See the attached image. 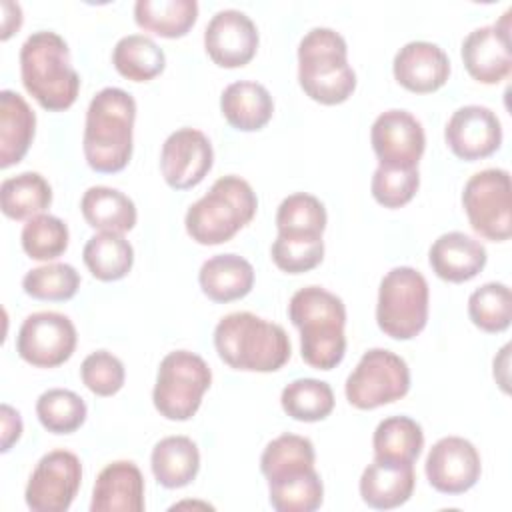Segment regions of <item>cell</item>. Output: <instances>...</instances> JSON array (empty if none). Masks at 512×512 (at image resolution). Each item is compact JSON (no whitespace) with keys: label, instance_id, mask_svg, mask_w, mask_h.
Here are the masks:
<instances>
[{"label":"cell","instance_id":"obj_3","mask_svg":"<svg viewBox=\"0 0 512 512\" xmlns=\"http://www.w3.org/2000/svg\"><path fill=\"white\" fill-rule=\"evenodd\" d=\"M20 76L26 92L50 112L68 110L80 90V76L70 64L66 40L52 30H38L20 48Z\"/></svg>","mask_w":512,"mask_h":512},{"label":"cell","instance_id":"obj_32","mask_svg":"<svg viewBox=\"0 0 512 512\" xmlns=\"http://www.w3.org/2000/svg\"><path fill=\"white\" fill-rule=\"evenodd\" d=\"M112 64L120 76L132 82H148L164 70L166 56L152 38L144 34H128L116 42Z\"/></svg>","mask_w":512,"mask_h":512},{"label":"cell","instance_id":"obj_15","mask_svg":"<svg viewBox=\"0 0 512 512\" xmlns=\"http://www.w3.org/2000/svg\"><path fill=\"white\" fill-rule=\"evenodd\" d=\"M424 472L434 490L442 494H464L480 478V454L470 440L446 436L430 448Z\"/></svg>","mask_w":512,"mask_h":512},{"label":"cell","instance_id":"obj_37","mask_svg":"<svg viewBox=\"0 0 512 512\" xmlns=\"http://www.w3.org/2000/svg\"><path fill=\"white\" fill-rule=\"evenodd\" d=\"M86 402L72 390L50 388L36 400L40 424L52 434H72L86 420Z\"/></svg>","mask_w":512,"mask_h":512},{"label":"cell","instance_id":"obj_44","mask_svg":"<svg viewBox=\"0 0 512 512\" xmlns=\"http://www.w3.org/2000/svg\"><path fill=\"white\" fill-rule=\"evenodd\" d=\"M0 410H2V452H8L22 434V418L18 410H14L8 404H2Z\"/></svg>","mask_w":512,"mask_h":512},{"label":"cell","instance_id":"obj_38","mask_svg":"<svg viewBox=\"0 0 512 512\" xmlns=\"http://www.w3.org/2000/svg\"><path fill=\"white\" fill-rule=\"evenodd\" d=\"M468 316L484 332H504L512 320V294L502 282H488L468 298Z\"/></svg>","mask_w":512,"mask_h":512},{"label":"cell","instance_id":"obj_29","mask_svg":"<svg viewBox=\"0 0 512 512\" xmlns=\"http://www.w3.org/2000/svg\"><path fill=\"white\" fill-rule=\"evenodd\" d=\"M372 446L374 458L414 464L424 448V432L410 416H388L376 426Z\"/></svg>","mask_w":512,"mask_h":512},{"label":"cell","instance_id":"obj_5","mask_svg":"<svg viewBox=\"0 0 512 512\" xmlns=\"http://www.w3.org/2000/svg\"><path fill=\"white\" fill-rule=\"evenodd\" d=\"M298 82L312 100L334 106L346 102L356 88L348 64L346 40L332 28H312L298 46Z\"/></svg>","mask_w":512,"mask_h":512},{"label":"cell","instance_id":"obj_41","mask_svg":"<svg viewBox=\"0 0 512 512\" xmlns=\"http://www.w3.org/2000/svg\"><path fill=\"white\" fill-rule=\"evenodd\" d=\"M420 186L418 168H400L378 164L374 170L370 190L378 204L384 208H400L408 204Z\"/></svg>","mask_w":512,"mask_h":512},{"label":"cell","instance_id":"obj_25","mask_svg":"<svg viewBox=\"0 0 512 512\" xmlns=\"http://www.w3.org/2000/svg\"><path fill=\"white\" fill-rule=\"evenodd\" d=\"M198 282L212 302L224 304L240 300L252 290L254 268L238 254H216L202 264Z\"/></svg>","mask_w":512,"mask_h":512},{"label":"cell","instance_id":"obj_10","mask_svg":"<svg viewBox=\"0 0 512 512\" xmlns=\"http://www.w3.org/2000/svg\"><path fill=\"white\" fill-rule=\"evenodd\" d=\"M462 206L476 234L492 242L508 240L512 234L508 170L486 168L470 176L462 190Z\"/></svg>","mask_w":512,"mask_h":512},{"label":"cell","instance_id":"obj_42","mask_svg":"<svg viewBox=\"0 0 512 512\" xmlns=\"http://www.w3.org/2000/svg\"><path fill=\"white\" fill-rule=\"evenodd\" d=\"M274 264L288 274H302L316 268L324 258L322 236L302 238V236H282L278 234L272 244Z\"/></svg>","mask_w":512,"mask_h":512},{"label":"cell","instance_id":"obj_20","mask_svg":"<svg viewBox=\"0 0 512 512\" xmlns=\"http://www.w3.org/2000/svg\"><path fill=\"white\" fill-rule=\"evenodd\" d=\"M92 512H142L144 476L130 460L110 462L100 470L92 490Z\"/></svg>","mask_w":512,"mask_h":512},{"label":"cell","instance_id":"obj_11","mask_svg":"<svg viewBox=\"0 0 512 512\" xmlns=\"http://www.w3.org/2000/svg\"><path fill=\"white\" fill-rule=\"evenodd\" d=\"M82 482V464L74 452L44 454L30 474L24 500L34 512H66Z\"/></svg>","mask_w":512,"mask_h":512},{"label":"cell","instance_id":"obj_26","mask_svg":"<svg viewBox=\"0 0 512 512\" xmlns=\"http://www.w3.org/2000/svg\"><path fill=\"white\" fill-rule=\"evenodd\" d=\"M150 466L164 488L188 486L200 470L198 446L188 436H166L152 448Z\"/></svg>","mask_w":512,"mask_h":512},{"label":"cell","instance_id":"obj_28","mask_svg":"<svg viewBox=\"0 0 512 512\" xmlns=\"http://www.w3.org/2000/svg\"><path fill=\"white\" fill-rule=\"evenodd\" d=\"M196 18V0H138L134 4L136 24L162 38H182Z\"/></svg>","mask_w":512,"mask_h":512},{"label":"cell","instance_id":"obj_12","mask_svg":"<svg viewBox=\"0 0 512 512\" xmlns=\"http://www.w3.org/2000/svg\"><path fill=\"white\" fill-rule=\"evenodd\" d=\"M76 348V328L60 312H34L18 330L16 350L20 358L36 368L64 364Z\"/></svg>","mask_w":512,"mask_h":512},{"label":"cell","instance_id":"obj_9","mask_svg":"<svg viewBox=\"0 0 512 512\" xmlns=\"http://www.w3.org/2000/svg\"><path fill=\"white\" fill-rule=\"evenodd\" d=\"M410 390V370L404 358L386 350L372 348L362 354L356 368L346 378V398L358 410L400 400Z\"/></svg>","mask_w":512,"mask_h":512},{"label":"cell","instance_id":"obj_18","mask_svg":"<svg viewBox=\"0 0 512 512\" xmlns=\"http://www.w3.org/2000/svg\"><path fill=\"white\" fill-rule=\"evenodd\" d=\"M444 138L454 156L474 162L494 154L502 144V126L498 116L478 104L458 108L446 128Z\"/></svg>","mask_w":512,"mask_h":512},{"label":"cell","instance_id":"obj_36","mask_svg":"<svg viewBox=\"0 0 512 512\" xmlns=\"http://www.w3.org/2000/svg\"><path fill=\"white\" fill-rule=\"evenodd\" d=\"M276 228L282 236H322L326 228L324 204L306 192L286 196L276 212Z\"/></svg>","mask_w":512,"mask_h":512},{"label":"cell","instance_id":"obj_17","mask_svg":"<svg viewBox=\"0 0 512 512\" xmlns=\"http://www.w3.org/2000/svg\"><path fill=\"white\" fill-rule=\"evenodd\" d=\"M204 48L214 64L240 68L248 64L258 50L256 24L240 10H220L210 18L204 30Z\"/></svg>","mask_w":512,"mask_h":512},{"label":"cell","instance_id":"obj_14","mask_svg":"<svg viewBox=\"0 0 512 512\" xmlns=\"http://www.w3.org/2000/svg\"><path fill=\"white\" fill-rule=\"evenodd\" d=\"M214 162V150L208 136L196 128L172 132L160 152V170L166 184L174 190L194 188L204 180Z\"/></svg>","mask_w":512,"mask_h":512},{"label":"cell","instance_id":"obj_43","mask_svg":"<svg viewBox=\"0 0 512 512\" xmlns=\"http://www.w3.org/2000/svg\"><path fill=\"white\" fill-rule=\"evenodd\" d=\"M80 378L84 386L96 396H112L124 386V364L120 358L106 350L88 354L80 366Z\"/></svg>","mask_w":512,"mask_h":512},{"label":"cell","instance_id":"obj_13","mask_svg":"<svg viewBox=\"0 0 512 512\" xmlns=\"http://www.w3.org/2000/svg\"><path fill=\"white\" fill-rule=\"evenodd\" d=\"M370 142L380 164L400 168H418V160L426 148L420 120L410 112L396 108L382 112L374 120Z\"/></svg>","mask_w":512,"mask_h":512},{"label":"cell","instance_id":"obj_31","mask_svg":"<svg viewBox=\"0 0 512 512\" xmlns=\"http://www.w3.org/2000/svg\"><path fill=\"white\" fill-rule=\"evenodd\" d=\"M82 258L94 278L114 282L130 272L134 264V248L122 234L100 232L84 244Z\"/></svg>","mask_w":512,"mask_h":512},{"label":"cell","instance_id":"obj_27","mask_svg":"<svg viewBox=\"0 0 512 512\" xmlns=\"http://www.w3.org/2000/svg\"><path fill=\"white\" fill-rule=\"evenodd\" d=\"M84 220L100 232L124 234L136 224V206L120 190L110 186H92L80 200Z\"/></svg>","mask_w":512,"mask_h":512},{"label":"cell","instance_id":"obj_39","mask_svg":"<svg viewBox=\"0 0 512 512\" xmlns=\"http://www.w3.org/2000/svg\"><path fill=\"white\" fill-rule=\"evenodd\" d=\"M68 226L52 214H38L28 218L22 228V248L32 260H54L68 248Z\"/></svg>","mask_w":512,"mask_h":512},{"label":"cell","instance_id":"obj_33","mask_svg":"<svg viewBox=\"0 0 512 512\" xmlns=\"http://www.w3.org/2000/svg\"><path fill=\"white\" fill-rule=\"evenodd\" d=\"M268 498L278 512H314L322 506L324 486L314 468L268 480Z\"/></svg>","mask_w":512,"mask_h":512},{"label":"cell","instance_id":"obj_40","mask_svg":"<svg viewBox=\"0 0 512 512\" xmlns=\"http://www.w3.org/2000/svg\"><path fill=\"white\" fill-rule=\"evenodd\" d=\"M80 286V274L74 266L64 262H54L46 266L32 268L22 278V288L28 296L36 300L64 302L70 300Z\"/></svg>","mask_w":512,"mask_h":512},{"label":"cell","instance_id":"obj_6","mask_svg":"<svg viewBox=\"0 0 512 512\" xmlns=\"http://www.w3.org/2000/svg\"><path fill=\"white\" fill-rule=\"evenodd\" d=\"M256 208L258 198L244 178L234 174L222 176L188 208L184 218L186 232L204 246L228 242L254 218Z\"/></svg>","mask_w":512,"mask_h":512},{"label":"cell","instance_id":"obj_2","mask_svg":"<svg viewBox=\"0 0 512 512\" xmlns=\"http://www.w3.org/2000/svg\"><path fill=\"white\" fill-rule=\"evenodd\" d=\"M288 318L300 330L302 360L316 370L336 368L346 352V306L320 286H306L294 292L288 304Z\"/></svg>","mask_w":512,"mask_h":512},{"label":"cell","instance_id":"obj_24","mask_svg":"<svg viewBox=\"0 0 512 512\" xmlns=\"http://www.w3.org/2000/svg\"><path fill=\"white\" fill-rule=\"evenodd\" d=\"M222 116L242 132L264 128L274 112V100L266 86L252 80H238L224 88L220 96Z\"/></svg>","mask_w":512,"mask_h":512},{"label":"cell","instance_id":"obj_1","mask_svg":"<svg viewBox=\"0 0 512 512\" xmlns=\"http://www.w3.org/2000/svg\"><path fill=\"white\" fill-rule=\"evenodd\" d=\"M136 100L122 88H102L86 110L82 150L88 166L102 174L126 168L132 156Z\"/></svg>","mask_w":512,"mask_h":512},{"label":"cell","instance_id":"obj_7","mask_svg":"<svg viewBox=\"0 0 512 512\" xmlns=\"http://www.w3.org/2000/svg\"><path fill=\"white\" fill-rule=\"evenodd\" d=\"M428 298V282L416 268H392L378 288V328L394 340L418 336L428 322Z\"/></svg>","mask_w":512,"mask_h":512},{"label":"cell","instance_id":"obj_34","mask_svg":"<svg viewBox=\"0 0 512 512\" xmlns=\"http://www.w3.org/2000/svg\"><path fill=\"white\" fill-rule=\"evenodd\" d=\"M280 404L298 422H318L334 410V392L324 380L298 378L282 390Z\"/></svg>","mask_w":512,"mask_h":512},{"label":"cell","instance_id":"obj_23","mask_svg":"<svg viewBox=\"0 0 512 512\" xmlns=\"http://www.w3.org/2000/svg\"><path fill=\"white\" fill-rule=\"evenodd\" d=\"M36 116L28 102L12 90L0 92V168L18 164L34 140Z\"/></svg>","mask_w":512,"mask_h":512},{"label":"cell","instance_id":"obj_30","mask_svg":"<svg viewBox=\"0 0 512 512\" xmlns=\"http://www.w3.org/2000/svg\"><path fill=\"white\" fill-rule=\"evenodd\" d=\"M52 204V188L38 172H22L0 184V208L12 220L42 214Z\"/></svg>","mask_w":512,"mask_h":512},{"label":"cell","instance_id":"obj_35","mask_svg":"<svg viewBox=\"0 0 512 512\" xmlns=\"http://www.w3.org/2000/svg\"><path fill=\"white\" fill-rule=\"evenodd\" d=\"M314 444L298 434H282L268 442L260 456V470L266 480L314 468Z\"/></svg>","mask_w":512,"mask_h":512},{"label":"cell","instance_id":"obj_4","mask_svg":"<svg viewBox=\"0 0 512 512\" xmlns=\"http://www.w3.org/2000/svg\"><path fill=\"white\" fill-rule=\"evenodd\" d=\"M214 346L230 368L244 372H276L292 352L284 328L252 312L226 314L214 328Z\"/></svg>","mask_w":512,"mask_h":512},{"label":"cell","instance_id":"obj_16","mask_svg":"<svg viewBox=\"0 0 512 512\" xmlns=\"http://www.w3.org/2000/svg\"><path fill=\"white\" fill-rule=\"evenodd\" d=\"M510 14L512 10H506L500 22L472 30L462 42L464 66L482 84H498L512 70Z\"/></svg>","mask_w":512,"mask_h":512},{"label":"cell","instance_id":"obj_8","mask_svg":"<svg viewBox=\"0 0 512 512\" xmlns=\"http://www.w3.org/2000/svg\"><path fill=\"white\" fill-rule=\"evenodd\" d=\"M210 384L212 372L202 356L188 350H174L158 366L152 392L154 408L168 420H190L198 412Z\"/></svg>","mask_w":512,"mask_h":512},{"label":"cell","instance_id":"obj_21","mask_svg":"<svg viewBox=\"0 0 512 512\" xmlns=\"http://www.w3.org/2000/svg\"><path fill=\"white\" fill-rule=\"evenodd\" d=\"M434 274L446 282L472 280L486 266V248L464 232H446L434 240L428 254Z\"/></svg>","mask_w":512,"mask_h":512},{"label":"cell","instance_id":"obj_19","mask_svg":"<svg viewBox=\"0 0 512 512\" xmlns=\"http://www.w3.org/2000/svg\"><path fill=\"white\" fill-rule=\"evenodd\" d=\"M392 72L398 84L406 90L428 94L446 84L450 76V60L438 44L414 40L396 52Z\"/></svg>","mask_w":512,"mask_h":512},{"label":"cell","instance_id":"obj_45","mask_svg":"<svg viewBox=\"0 0 512 512\" xmlns=\"http://www.w3.org/2000/svg\"><path fill=\"white\" fill-rule=\"evenodd\" d=\"M2 40H8L22 26V10L18 4L4 0L2 2Z\"/></svg>","mask_w":512,"mask_h":512},{"label":"cell","instance_id":"obj_22","mask_svg":"<svg viewBox=\"0 0 512 512\" xmlns=\"http://www.w3.org/2000/svg\"><path fill=\"white\" fill-rule=\"evenodd\" d=\"M414 484V464L374 458L360 476V496L370 508L390 510L410 500Z\"/></svg>","mask_w":512,"mask_h":512}]
</instances>
